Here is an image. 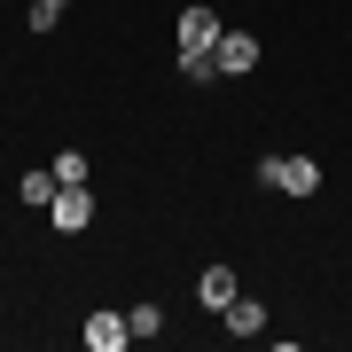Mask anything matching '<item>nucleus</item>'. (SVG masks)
I'll return each mask as SVG.
<instances>
[{"label": "nucleus", "mask_w": 352, "mask_h": 352, "mask_svg": "<svg viewBox=\"0 0 352 352\" xmlns=\"http://www.w3.org/2000/svg\"><path fill=\"white\" fill-rule=\"evenodd\" d=\"M258 188L314 196V188H321V164H314V157H258Z\"/></svg>", "instance_id": "f257e3e1"}, {"label": "nucleus", "mask_w": 352, "mask_h": 352, "mask_svg": "<svg viewBox=\"0 0 352 352\" xmlns=\"http://www.w3.org/2000/svg\"><path fill=\"white\" fill-rule=\"evenodd\" d=\"M219 8H212V0H196V8H180V55H188V47H219Z\"/></svg>", "instance_id": "f03ea898"}, {"label": "nucleus", "mask_w": 352, "mask_h": 352, "mask_svg": "<svg viewBox=\"0 0 352 352\" xmlns=\"http://www.w3.org/2000/svg\"><path fill=\"white\" fill-rule=\"evenodd\" d=\"M47 219H55V227H63V235H78V227H87V219H94V188H87V180H78V188H63V196H55V204H47Z\"/></svg>", "instance_id": "7ed1b4c3"}, {"label": "nucleus", "mask_w": 352, "mask_h": 352, "mask_svg": "<svg viewBox=\"0 0 352 352\" xmlns=\"http://www.w3.org/2000/svg\"><path fill=\"white\" fill-rule=\"evenodd\" d=\"M78 337H87V352H126V344H133V329H126V314H94Z\"/></svg>", "instance_id": "20e7f679"}, {"label": "nucleus", "mask_w": 352, "mask_h": 352, "mask_svg": "<svg viewBox=\"0 0 352 352\" xmlns=\"http://www.w3.org/2000/svg\"><path fill=\"white\" fill-rule=\"evenodd\" d=\"M196 298L212 305V314H227V305L243 298V282H235V266H204V282H196Z\"/></svg>", "instance_id": "39448f33"}, {"label": "nucleus", "mask_w": 352, "mask_h": 352, "mask_svg": "<svg viewBox=\"0 0 352 352\" xmlns=\"http://www.w3.org/2000/svg\"><path fill=\"white\" fill-rule=\"evenodd\" d=\"M219 71H227V78L258 71V39H251V32H219Z\"/></svg>", "instance_id": "423d86ee"}, {"label": "nucleus", "mask_w": 352, "mask_h": 352, "mask_svg": "<svg viewBox=\"0 0 352 352\" xmlns=\"http://www.w3.org/2000/svg\"><path fill=\"white\" fill-rule=\"evenodd\" d=\"M227 337H266V305L258 298H235V305H227Z\"/></svg>", "instance_id": "0eeeda50"}, {"label": "nucleus", "mask_w": 352, "mask_h": 352, "mask_svg": "<svg viewBox=\"0 0 352 352\" xmlns=\"http://www.w3.org/2000/svg\"><path fill=\"white\" fill-rule=\"evenodd\" d=\"M16 196H24V204H39V212H47V204L63 196V180H55V164H47V173H24V180H16Z\"/></svg>", "instance_id": "6e6552de"}, {"label": "nucleus", "mask_w": 352, "mask_h": 352, "mask_svg": "<svg viewBox=\"0 0 352 352\" xmlns=\"http://www.w3.org/2000/svg\"><path fill=\"white\" fill-rule=\"evenodd\" d=\"M180 78H196V87L227 78V71H219V47H188V55H180Z\"/></svg>", "instance_id": "1a4fd4ad"}, {"label": "nucleus", "mask_w": 352, "mask_h": 352, "mask_svg": "<svg viewBox=\"0 0 352 352\" xmlns=\"http://www.w3.org/2000/svg\"><path fill=\"white\" fill-rule=\"evenodd\" d=\"M63 16H71V0H32V16H24V24H32V32H55Z\"/></svg>", "instance_id": "9d476101"}, {"label": "nucleus", "mask_w": 352, "mask_h": 352, "mask_svg": "<svg viewBox=\"0 0 352 352\" xmlns=\"http://www.w3.org/2000/svg\"><path fill=\"white\" fill-rule=\"evenodd\" d=\"M126 329H133V337H164V305H133Z\"/></svg>", "instance_id": "9b49d317"}, {"label": "nucleus", "mask_w": 352, "mask_h": 352, "mask_svg": "<svg viewBox=\"0 0 352 352\" xmlns=\"http://www.w3.org/2000/svg\"><path fill=\"white\" fill-rule=\"evenodd\" d=\"M55 180H63V188H78V180H87V149H63V157H55Z\"/></svg>", "instance_id": "f8f14e48"}]
</instances>
